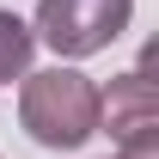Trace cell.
<instances>
[{
    "label": "cell",
    "instance_id": "1",
    "mask_svg": "<svg viewBox=\"0 0 159 159\" xmlns=\"http://www.w3.org/2000/svg\"><path fill=\"white\" fill-rule=\"evenodd\" d=\"M19 116L37 147H80L98 135V86L74 67H43L25 80Z\"/></svg>",
    "mask_w": 159,
    "mask_h": 159
},
{
    "label": "cell",
    "instance_id": "2",
    "mask_svg": "<svg viewBox=\"0 0 159 159\" xmlns=\"http://www.w3.org/2000/svg\"><path fill=\"white\" fill-rule=\"evenodd\" d=\"M129 12L135 0H37V31L55 55L80 61V55H98L129 31Z\"/></svg>",
    "mask_w": 159,
    "mask_h": 159
},
{
    "label": "cell",
    "instance_id": "3",
    "mask_svg": "<svg viewBox=\"0 0 159 159\" xmlns=\"http://www.w3.org/2000/svg\"><path fill=\"white\" fill-rule=\"evenodd\" d=\"M98 122L116 135L122 153H159V92L141 74H116L110 92H98Z\"/></svg>",
    "mask_w": 159,
    "mask_h": 159
},
{
    "label": "cell",
    "instance_id": "4",
    "mask_svg": "<svg viewBox=\"0 0 159 159\" xmlns=\"http://www.w3.org/2000/svg\"><path fill=\"white\" fill-rule=\"evenodd\" d=\"M31 25L12 19V12H0V80H19L25 74V61H31Z\"/></svg>",
    "mask_w": 159,
    "mask_h": 159
},
{
    "label": "cell",
    "instance_id": "5",
    "mask_svg": "<svg viewBox=\"0 0 159 159\" xmlns=\"http://www.w3.org/2000/svg\"><path fill=\"white\" fill-rule=\"evenodd\" d=\"M122 159H159V153H122Z\"/></svg>",
    "mask_w": 159,
    "mask_h": 159
}]
</instances>
